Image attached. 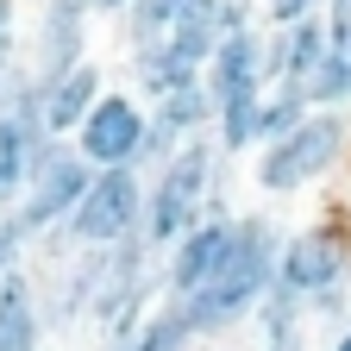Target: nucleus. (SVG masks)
<instances>
[{
  "instance_id": "f257e3e1",
  "label": "nucleus",
  "mask_w": 351,
  "mask_h": 351,
  "mask_svg": "<svg viewBox=\"0 0 351 351\" xmlns=\"http://www.w3.org/2000/svg\"><path fill=\"white\" fill-rule=\"evenodd\" d=\"M282 232L289 226L270 207H239L232 213V245H226V257H219L213 282L195 289V295H182V314H189V326H195L201 345H226L232 332H245L251 307L270 295V282H276Z\"/></svg>"
},
{
  "instance_id": "f03ea898",
  "label": "nucleus",
  "mask_w": 351,
  "mask_h": 351,
  "mask_svg": "<svg viewBox=\"0 0 351 351\" xmlns=\"http://www.w3.org/2000/svg\"><path fill=\"white\" fill-rule=\"evenodd\" d=\"M226 176H232V157L213 145V132H195V138L176 145V157L163 169L145 176V213H138V232L169 251L176 239H182L201 213H219V207H232L226 195Z\"/></svg>"
},
{
  "instance_id": "7ed1b4c3",
  "label": "nucleus",
  "mask_w": 351,
  "mask_h": 351,
  "mask_svg": "<svg viewBox=\"0 0 351 351\" xmlns=\"http://www.w3.org/2000/svg\"><path fill=\"white\" fill-rule=\"evenodd\" d=\"M351 157V113H301V125H289L282 138L257 145L251 151V182L257 195L270 201H289V195H307L320 189L326 176H339Z\"/></svg>"
},
{
  "instance_id": "20e7f679",
  "label": "nucleus",
  "mask_w": 351,
  "mask_h": 351,
  "mask_svg": "<svg viewBox=\"0 0 351 351\" xmlns=\"http://www.w3.org/2000/svg\"><path fill=\"white\" fill-rule=\"evenodd\" d=\"M138 213H145V176L138 169H95L82 201L57 226V239L69 251H101V245H119L138 232Z\"/></svg>"
},
{
  "instance_id": "39448f33",
  "label": "nucleus",
  "mask_w": 351,
  "mask_h": 351,
  "mask_svg": "<svg viewBox=\"0 0 351 351\" xmlns=\"http://www.w3.org/2000/svg\"><path fill=\"white\" fill-rule=\"evenodd\" d=\"M276 289L289 295H320V289H351V219L345 213H320L307 226L282 232L276 251Z\"/></svg>"
},
{
  "instance_id": "423d86ee",
  "label": "nucleus",
  "mask_w": 351,
  "mask_h": 351,
  "mask_svg": "<svg viewBox=\"0 0 351 351\" xmlns=\"http://www.w3.org/2000/svg\"><path fill=\"white\" fill-rule=\"evenodd\" d=\"M88 176H95V169L75 157L69 138H44L38 157H32V169H25V189H19V201H13L7 213L19 219L25 239L38 245V239H51L63 219H69V207H75L82 189H88Z\"/></svg>"
},
{
  "instance_id": "0eeeda50",
  "label": "nucleus",
  "mask_w": 351,
  "mask_h": 351,
  "mask_svg": "<svg viewBox=\"0 0 351 351\" xmlns=\"http://www.w3.org/2000/svg\"><path fill=\"white\" fill-rule=\"evenodd\" d=\"M145 138V101L132 88H101V101L88 107V119L69 132V145L88 169H132Z\"/></svg>"
},
{
  "instance_id": "6e6552de",
  "label": "nucleus",
  "mask_w": 351,
  "mask_h": 351,
  "mask_svg": "<svg viewBox=\"0 0 351 351\" xmlns=\"http://www.w3.org/2000/svg\"><path fill=\"white\" fill-rule=\"evenodd\" d=\"M95 57V7L88 0H38V25H32V51L19 57L38 82H57L63 69Z\"/></svg>"
},
{
  "instance_id": "1a4fd4ad",
  "label": "nucleus",
  "mask_w": 351,
  "mask_h": 351,
  "mask_svg": "<svg viewBox=\"0 0 351 351\" xmlns=\"http://www.w3.org/2000/svg\"><path fill=\"white\" fill-rule=\"evenodd\" d=\"M232 213H239V207L201 213L195 226L163 251V295L182 301V295H195V289H207V282H213L219 257H226V245H232Z\"/></svg>"
},
{
  "instance_id": "9d476101",
  "label": "nucleus",
  "mask_w": 351,
  "mask_h": 351,
  "mask_svg": "<svg viewBox=\"0 0 351 351\" xmlns=\"http://www.w3.org/2000/svg\"><path fill=\"white\" fill-rule=\"evenodd\" d=\"M207 95L213 101H232V95H263L270 88V57H263V25H239V32H219L213 57L201 69Z\"/></svg>"
},
{
  "instance_id": "9b49d317",
  "label": "nucleus",
  "mask_w": 351,
  "mask_h": 351,
  "mask_svg": "<svg viewBox=\"0 0 351 351\" xmlns=\"http://www.w3.org/2000/svg\"><path fill=\"white\" fill-rule=\"evenodd\" d=\"M101 88H107V75H101V63H95V57L75 63V69H63L57 82H38V113H44V132H51V138H69V132L88 119V107L101 101Z\"/></svg>"
},
{
  "instance_id": "f8f14e48",
  "label": "nucleus",
  "mask_w": 351,
  "mask_h": 351,
  "mask_svg": "<svg viewBox=\"0 0 351 351\" xmlns=\"http://www.w3.org/2000/svg\"><path fill=\"white\" fill-rule=\"evenodd\" d=\"M332 51L326 38V19H295V25H270L263 32V57H270V82H307L314 63Z\"/></svg>"
},
{
  "instance_id": "ddd939ff",
  "label": "nucleus",
  "mask_w": 351,
  "mask_h": 351,
  "mask_svg": "<svg viewBox=\"0 0 351 351\" xmlns=\"http://www.w3.org/2000/svg\"><path fill=\"white\" fill-rule=\"evenodd\" d=\"M44 307H38V282L32 263L13 276H0V351H44Z\"/></svg>"
},
{
  "instance_id": "4468645a",
  "label": "nucleus",
  "mask_w": 351,
  "mask_h": 351,
  "mask_svg": "<svg viewBox=\"0 0 351 351\" xmlns=\"http://www.w3.org/2000/svg\"><path fill=\"white\" fill-rule=\"evenodd\" d=\"M245 326L257 332V351H307V332H314V320H307V301L289 295V289H276V282H270V295L251 307Z\"/></svg>"
},
{
  "instance_id": "2eb2a0df",
  "label": "nucleus",
  "mask_w": 351,
  "mask_h": 351,
  "mask_svg": "<svg viewBox=\"0 0 351 351\" xmlns=\"http://www.w3.org/2000/svg\"><path fill=\"white\" fill-rule=\"evenodd\" d=\"M113 351H201V339H195V326L182 314V301H176V295H157L145 307V320L132 326Z\"/></svg>"
},
{
  "instance_id": "dca6fc26",
  "label": "nucleus",
  "mask_w": 351,
  "mask_h": 351,
  "mask_svg": "<svg viewBox=\"0 0 351 351\" xmlns=\"http://www.w3.org/2000/svg\"><path fill=\"white\" fill-rule=\"evenodd\" d=\"M125 57H132V95L138 101H157V95H169V88H182V82H201V69L176 51L169 38H151L138 51H125Z\"/></svg>"
},
{
  "instance_id": "f3484780",
  "label": "nucleus",
  "mask_w": 351,
  "mask_h": 351,
  "mask_svg": "<svg viewBox=\"0 0 351 351\" xmlns=\"http://www.w3.org/2000/svg\"><path fill=\"white\" fill-rule=\"evenodd\" d=\"M145 113L157 125H169L176 138H195V132L213 125V95H207V82H182V88H169V95L145 101Z\"/></svg>"
},
{
  "instance_id": "a211bd4d",
  "label": "nucleus",
  "mask_w": 351,
  "mask_h": 351,
  "mask_svg": "<svg viewBox=\"0 0 351 351\" xmlns=\"http://www.w3.org/2000/svg\"><path fill=\"white\" fill-rule=\"evenodd\" d=\"M257 101H263V95H232V101H213V125H207V132H213V145L226 151L232 163L257 151Z\"/></svg>"
},
{
  "instance_id": "6ab92c4d",
  "label": "nucleus",
  "mask_w": 351,
  "mask_h": 351,
  "mask_svg": "<svg viewBox=\"0 0 351 351\" xmlns=\"http://www.w3.org/2000/svg\"><path fill=\"white\" fill-rule=\"evenodd\" d=\"M113 25H119L125 51H138V44H151V38H163L176 25V0H132L125 13H113Z\"/></svg>"
},
{
  "instance_id": "aec40b11",
  "label": "nucleus",
  "mask_w": 351,
  "mask_h": 351,
  "mask_svg": "<svg viewBox=\"0 0 351 351\" xmlns=\"http://www.w3.org/2000/svg\"><path fill=\"white\" fill-rule=\"evenodd\" d=\"M32 263V239H25V226L13 213H0V276H13V270H25Z\"/></svg>"
},
{
  "instance_id": "412c9836",
  "label": "nucleus",
  "mask_w": 351,
  "mask_h": 351,
  "mask_svg": "<svg viewBox=\"0 0 351 351\" xmlns=\"http://www.w3.org/2000/svg\"><path fill=\"white\" fill-rule=\"evenodd\" d=\"M326 0H257V25H295V19H320Z\"/></svg>"
},
{
  "instance_id": "4be33fe9",
  "label": "nucleus",
  "mask_w": 351,
  "mask_h": 351,
  "mask_svg": "<svg viewBox=\"0 0 351 351\" xmlns=\"http://www.w3.org/2000/svg\"><path fill=\"white\" fill-rule=\"evenodd\" d=\"M25 57V38H19V0H0V75Z\"/></svg>"
},
{
  "instance_id": "5701e85b",
  "label": "nucleus",
  "mask_w": 351,
  "mask_h": 351,
  "mask_svg": "<svg viewBox=\"0 0 351 351\" xmlns=\"http://www.w3.org/2000/svg\"><path fill=\"white\" fill-rule=\"evenodd\" d=\"M326 351H351V314L332 326V339H326Z\"/></svg>"
},
{
  "instance_id": "b1692460",
  "label": "nucleus",
  "mask_w": 351,
  "mask_h": 351,
  "mask_svg": "<svg viewBox=\"0 0 351 351\" xmlns=\"http://www.w3.org/2000/svg\"><path fill=\"white\" fill-rule=\"evenodd\" d=\"M88 7H95V19H113V13H125L132 0H88Z\"/></svg>"
},
{
  "instance_id": "393cba45",
  "label": "nucleus",
  "mask_w": 351,
  "mask_h": 351,
  "mask_svg": "<svg viewBox=\"0 0 351 351\" xmlns=\"http://www.w3.org/2000/svg\"><path fill=\"white\" fill-rule=\"evenodd\" d=\"M339 51H345V75H351V38H345V44H339Z\"/></svg>"
},
{
  "instance_id": "a878e982",
  "label": "nucleus",
  "mask_w": 351,
  "mask_h": 351,
  "mask_svg": "<svg viewBox=\"0 0 351 351\" xmlns=\"http://www.w3.org/2000/svg\"><path fill=\"white\" fill-rule=\"evenodd\" d=\"M213 351H226V345H213Z\"/></svg>"
}]
</instances>
